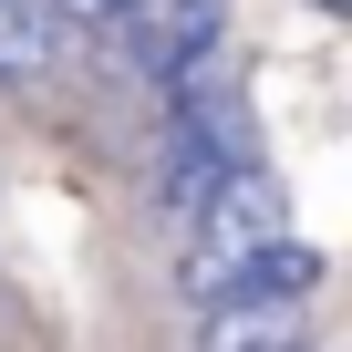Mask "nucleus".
I'll return each instance as SVG.
<instances>
[{"instance_id": "f257e3e1", "label": "nucleus", "mask_w": 352, "mask_h": 352, "mask_svg": "<svg viewBox=\"0 0 352 352\" xmlns=\"http://www.w3.org/2000/svg\"><path fill=\"white\" fill-rule=\"evenodd\" d=\"M280 228H290V208H280V176H270L259 155H239L228 176H208V197L187 208V259H176L187 311H208V300L239 280V259H249L259 239H280Z\"/></svg>"}]
</instances>
